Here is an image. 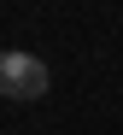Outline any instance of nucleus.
<instances>
[{
  "mask_svg": "<svg viewBox=\"0 0 123 135\" xmlns=\"http://www.w3.org/2000/svg\"><path fill=\"white\" fill-rule=\"evenodd\" d=\"M47 88H53V76H47V65L35 53H0V94L6 100H41Z\"/></svg>",
  "mask_w": 123,
  "mask_h": 135,
  "instance_id": "1",
  "label": "nucleus"
}]
</instances>
